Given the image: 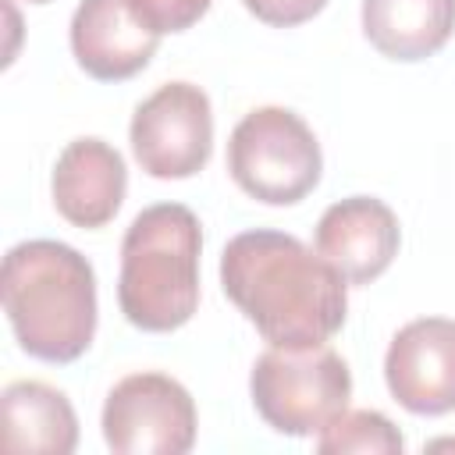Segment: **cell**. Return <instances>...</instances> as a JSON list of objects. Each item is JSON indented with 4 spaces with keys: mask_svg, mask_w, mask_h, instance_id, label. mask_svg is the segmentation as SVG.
<instances>
[{
    "mask_svg": "<svg viewBox=\"0 0 455 455\" xmlns=\"http://www.w3.org/2000/svg\"><path fill=\"white\" fill-rule=\"evenodd\" d=\"M224 295L277 348L331 341L348 316V281L284 231H242L220 252Z\"/></svg>",
    "mask_w": 455,
    "mask_h": 455,
    "instance_id": "1",
    "label": "cell"
},
{
    "mask_svg": "<svg viewBox=\"0 0 455 455\" xmlns=\"http://www.w3.org/2000/svg\"><path fill=\"white\" fill-rule=\"evenodd\" d=\"M4 313L18 345L43 363H75L96 334L92 263L50 238H32L4 256Z\"/></svg>",
    "mask_w": 455,
    "mask_h": 455,
    "instance_id": "2",
    "label": "cell"
},
{
    "mask_svg": "<svg viewBox=\"0 0 455 455\" xmlns=\"http://www.w3.org/2000/svg\"><path fill=\"white\" fill-rule=\"evenodd\" d=\"M203 231L188 206H146L124 231L117 302L128 323L164 334L192 320L199 306Z\"/></svg>",
    "mask_w": 455,
    "mask_h": 455,
    "instance_id": "3",
    "label": "cell"
},
{
    "mask_svg": "<svg viewBox=\"0 0 455 455\" xmlns=\"http://www.w3.org/2000/svg\"><path fill=\"white\" fill-rule=\"evenodd\" d=\"M249 391L256 412L277 434L309 437L348 409L352 373L327 341L306 348L270 345L252 366Z\"/></svg>",
    "mask_w": 455,
    "mask_h": 455,
    "instance_id": "4",
    "label": "cell"
},
{
    "mask_svg": "<svg viewBox=\"0 0 455 455\" xmlns=\"http://www.w3.org/2000/svg\"><path fill=\"white\" fill-rule=\"evenodd\" d=\"M320 142L288 107L249 110L228 139V171L235 185L270 206L306 199L320 181Z\"/></svg>",
    "mask_w": 455,
    "mask_h": 455,
    "instance_id": "5",
    "label": "cell"
},
{
    "mask_svg": "<svg viewBox=\"0 0 455 455\" xmlns=\"http://www.w3.org/2000/svg\"><path fill=\"white\" fill-rule=\"evenodd\" d=\"M103 437L117 455H185L196 444V402L167 373H132L103 402Z\"/></svg>",
    "mask_w": 455,
    "mask_h": 455,
    "instance_id": "6",
    "label": "cell"
},
{
    "mask_svg": "<svg viewBox=\"0 0 455 455\" xmlns=\"http://www.w3.org/2000/svg\"><path fill=\"white\" fill-rule=\"evenodd\" d=\"M213 149L210 96L192 82H167L132 114V153L153 178H192Z\"/></svg>",
    "mask_w": 455,
    "mask_h": 455,
    "instance_id": "7",
    "label": "cell"
},
{
    "mask_svg": "<svg viewBox=\"0 0 455 455\" xmlns=\"http://www.w3.org/2000/svg\"><path fill=\"white\" fill-rule=\"evenodd\" d=\"M391 398L416 416H444L455 409V320L423 316L405 323L384 355Z\"/></svg>",
    "mask_w": 455,
    "mask_h": 455,
    "instance_id": "8",
    "label": "cell"
},
{
    "mask_svg": "<svg viewBox=\"0 0 455 455\" xmlns=\"http://www.w3.org/2000/svg\"><path fill=\"white\" fill-rule=\"evenodd\" d=\"M160 28L139 0H82L71 18V50L85 75L124 82L160 46Z\"/></svg>",
    "mask_w": 455,
    "mask_h": 455,
    "instance_id": "9",
    "label": "cell"
},
{
    "mask_svg": "<svg viewBox=\"0 0 455 455\" xmlns=\"http://www.w3.org/2000/svg\"><path fill=\"white\" fill-rule=\"evenodd\" d=\"M398 217L373 196H348L323 210L316 224V252L341 270L348 284H370L398 256Z\"/></svg>",
    "mask_w": 455,
    "mask_h": 455,
    "instance_id": "10",
    "label": "cell"
},
{
    "mask_svg": "<svg viewBox=\"0 0 455 455\" xmlns=\"http://www.w3.org/2000/svg\"><path fill=\"white\" fill-rule=\"evenodd\" d=\"M128 188L124 156L103 139H75L53 164V206L75 228H103Z\"/></svg>",
    "mask_w": 455,
    "mask_h": 455,
    "instance_id": "11",
    "label": "cell"
},
{
    "mask_svg": "<svg viewBox=\"0 0 455 455\" xmlns=\"http://www.w3.org/2000/svg\"><path fill=\"white\" fill-rule=\"evenodd\" d=\"M4 448L71 455L78 444V416L64 391L43 380H14L4 387Z\"/></svg>",
    "mask_w": 455,
    "mask_h": 455,
    "instance_id": "12",
    "label": "cell"
},
{
    "mask_svg": "<svg viewBox=\"0 0 455 455\" xmlns=\"http://www.w3.org/2000/svg\"><path fill=\"white\" fill-rule=\"evenodd\" d=\"M363 32L391 60H423L455 32V0H363Z\"/></svg>",
    "mask_w": 455,
    "mask_h": 455,
    "instance_id": "13",
    "label": "cell"
},
{
    "mask_svg": "<svg viewBox=\"0 0 455 455\" xmlns=\"http://www.w3.org/2000/svg\"><path fill=\"white\" fill-rule=\"evenodd\" d=\"M316 448L323 455H341V451H359V455H398L405 448L398 427L373 409H355V412H341L338 419H331L320 437Z\"/></svg>",
    "mask_w": 455,
    "mask_h": 455,
    "instance_id": "14",
    "label": "cell"
},
{
    "mask_svg": "<svg viewBox=\"0 0 455 455\" xmlns=\"http://www.w3.org/2000/svg\"><path fill=\"white\" fill-rule=\"evenodd\" d=\"M327 0H245V7L267 21V25H277V28H291V25H302L309 21L313 14L323 11Z\"/></svg>",
    "mask_w": 455,
    "mask_h": 455,
    "instance_id": "15",
    "label": "cell"
},
{
    "mask_svg": "<svg viewBox=\"0 0 455 455\" xmlns=\"http://www.w3.org/2000/svg\"><path fill=\"white\" fill-rule=\"evenodd\" d=\"M146 7V14L156 21L160 32H181L188 25H196L213 0H139Z\"/></svg>",
    "mask_w": 455,
    "mask_h": 455,
    "instance_id": "16",
    "label": "cell"
},
{
    "mask_svg": "<svg viewBox=\"0 0 455 455\" xmlns=\"http://www.w3.org/2000/svg\"><path fill=\"white\" fill-rule=\"evenodd\" d=\"M28 4H46V0H28Z\"/></svg>",
    "mask_w": 455,
    "mask_h": 455,
    "instance_id": "17",
    "label": "cell"
}]
</instances>
